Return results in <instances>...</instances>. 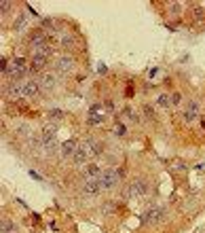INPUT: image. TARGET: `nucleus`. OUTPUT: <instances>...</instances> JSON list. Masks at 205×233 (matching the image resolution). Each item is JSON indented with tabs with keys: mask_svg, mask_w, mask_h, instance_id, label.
Segmentation results:
<instances>
[{
	"mask_svg": "<svg viewBox=\"0 0 205 233\" xmlns=\"http://www.w3.org/2000/svg\"><path fill=\"white\" fill-rule=\"evenodd\" d=\"M26 72H30V66H28V62L23 59V57H15L13 62H11V66H9V72H6V76L13 81V83H17Z\"/></svg>",
	"mask_w": 205,
	"mask_h": 233,
	"instance_id": "obj_2",
	"label": "nucleus"
},
{
	"mask_svg": "<svg viewBox=\"0 0 205 233\" xmlns=\"http://www.w3.org/2000/svg\"><path fill=\"white\" fill-rule=\"evenodd\" d=\"M44 66H47V57L32 55V59H30V72H42Z\"/></svg>",
	"mask_w": 205,
	"mask_h": 233,
	"instance_id": "obj_10",
	"label": "nucleus"
},
{
	"mask_svg": "<svg viewBox=\"0 0 205 233\" xmlns=\"http://www.w3.org/2000/svg\"><path fill=\"white\" fill-rule=\"evenodd\" d=\"M148 193V182L146 180H133L131 185L127 186V197L129 199H140V197H144Z\"/></svg>",
	"mask_w": 205,
	"mask_h": 233,
	"instance_id": "obj_3",
	"label": "nucleus"
},
{
	"mask_svg": "<svg viewBox=\"0 0 205 233\" xmlns=\"http://www.w3.org/2000/svg\"><path fill=\"white\" fill-rule=\"evenodd\" d=\"M23 23H26V15H23V13H21V15H19V17H17V21H15V30H17V28H21V26H23Z\"/></svg>",
	"mask_w": 205,
	"mask_h": 233,
	"instance_id": "obj_26",
	"label": "nucleus"
},
{
	"mask_svg": "<svg viewBox=\"0 0 205 233\" xmlns=\"http://www.w3.org/2000/svg\"><path fill=\"white\" fill-rule=\"evenodd\" d=\"M38 91H40L38 81H26L23 83V95L26 97H34V95H38Z\"/></svg>",
	"mask_w": 205,
	"mask_h": 233,
	"instance_id": "obj_11",
	"label": "nucleus"
},
{
	"mask_svg": "<svg viewBox=\"0 0 205 233\" xmlns=\"http://www.w3.org/2000/svg\"><path fill=\"white\" fill-rule=\"evenodd\" d=\"M15 231V225L11 221H2V233H13Z\"/></svg>",
	"mask_w": 205,
	"mask_h": 233,
	"instance_id": "obj_22",
	"label": "nucleus"
},
{
	"mask_svg": "<svg viewBox=\"0 0 205 233\" xmlns=\"http://www.w3.org/2000/svg\"><path fill=\"white\" fill-rule=\"evenodd\" d=\"M123 178H125V170H123V168H119V170L108 168L106 172H102V176H99L97 180H99L102 191H110V189H114V186L119 185Z\"/></svg>",
	"mask_w": 205,
	"mask_h": 233,
	"instance_id": "obj_1",
	"label": "nucleus"
},
{
	"mask_svg": "<svg viewBox=\"0 0 205 233\" xmlns=\"http://www.w3.org/2000/svg\"><path fill=\"white\" fill-rule=\"evenodd\" d=\"M85 144H87V150H89V155H93V157H97V155H102V153H104V144H102V142L87 140Z\"/></svg>",
	"mask_w": 205,
	"mask_h": 233,
	"instance_id": "obj_13",
	"label": "nucleus"
},
{
	"mask_svg": "<svg viewBox=\"0 0 205 233\" xmlns=\"http://www.w3.org/2000/svg\"><path fill=\"white\" fill-rule=\"evenodd\" d=\"M30 176H32L34 180H42V176L38 174V172H34V170H30Z\"/></svg>",
	"mask_w": 205,
	"mask_h": 233,
	"instance_id": "obj_29",
	"label": "nucleus"
},
{
	"mask_svg": "<svg viewBox=\"0 0 205 233\" xmlns=\"http://www.w3.org/2000/svg\"><path fill=\"white\" fill-rule=\"evenodd\" d=\"M38 85H40V89H53L55 87V76L53 74H44L38 81Z\"/></svg>",
	"mask_w": 205,
	"mask_h": 233,
	"instance_id": "obj_16",
	"label": "nucleus"
},
{
	"mask_svg": "<svg viewBox=\"0 0 205 233\" xmlns=\"http://www.w3.org/2000/svg\"><path fill=\"white\" fill-rule=\"evenodd\" d=\"M125 132H127V127H125L123 123H116V125H114V134H116V136H125Z\"/></svg>",
	"mask_w": 205,
	"mask_h": 233,
	"instance_id": "obj_23",
	"label": "nucleus"
},
{
	"mask_svg": "<svg viewBox=\"0 0 205 233\" xmlns=\"http://www.w3.org/2000/svg\"><path fill=\"white\" fill-rule=\"evenodd\" d=\"M11 6H13L11 2H2V4H0V11H2V15H4L6 11H11Z\"/></svg>",
	"mask_w": 205,
	"mask_h": 233,
	"instance_id": "obj_28",
	"label": "nucleus"
},
{
	"mask_svg": "<svg viewBox=\"0 0 205 233\" xmlns=\"http://www.w3.org/2000/svg\"><path fill=\"white\" fill-rule=\"evenodd\" d=\"M76 148H78V144H76L74 140H66V142L61 144V155H64V157H72V155L76 153Z\"/></svg>",
	"mask_w": 205,
	"mask_h": 233,
	"instance_id": "obj_14",
	"label": "nucleus"
},
{
	"mask_svg": "<svg viewBox=\"0 0 205 233\" xmlns=\"http://www.w3.org/2000/svg\"><path fill=\"white\" fill-rule=\"evenodd\" d=\"M104 121H106V115H99V112H89V117H87V123L89 125H99Z\"/></svg>",
	"mask_w": 205,
	"mask_h": 233,
	"instance_id": "obj_17",
	"label": "nucleus"
},
{
	"mask_svg": "<svg viewBox=\"0 0 205 233\" xmlns=\"http://www.w3.org/2000/svg\"><path fill=\"white\" fill-rule=\"evenodd\" d=\"M61 117H64V112H61L59 108H53V110H49V119H51V121H59Z\"/></svg>",
	"mask_w": 205,
	"mask_h": 233,
	"instance_id": "obj_21",
	"label": "nucleus"
},
{
	"mask_svg": "<svg viewBox=\"0 0 205 233\" xmlns=\"http://www.w3.org/2000/svg\"><path fill=\"white\" fill-rule=\"evenodd\" d=\"M99 193H102V186H99L97 178H85V182H82V195L85 197H97Z\"/></svg>",
	"mask_w": 205,
	"mask_h": 233,
	"instance_id": "obj_4",
	"label": "nucleus"
},
{
	"mask_svg": "<svg viewBox=\"0 0 205 233\" xmlns=\"http://www.w3.org/2000/svg\"><path fill=\"white\" fill-rule=\"evenodd\" d=\"M87 161H89V150H87V144L82 142V144H78L76 153L72 155V163L74 165H87Z\"/></svg>",
	"mask_w": 205,
	"mask_h": 233,
	"instance_id": "obj_7",
	"label": "nucleus"
},
{
	"mask_svg": "<svg viewBox=\"0 0 205 233\" xmlns=\"http://www.w3.org/2000/svg\"><path fill=\"white\" fill-rule=\"evenodd\" d=\"M74 68V59L72 57H61V59H57V64H55V70L57 72H70Z\"/></svg>",
	"mask_w": 205,
	"mask_h": 233,
	"instance_id": "obj_12",
	"label": "nucleus"
},
{
	"mask_svg": "<svg viewBox=\"0 0 205 233\" xmlns=\"http://www.w3.org/2000/svg\"><path fill=\"white\" fill-rule=\"evenodd\" d=\"M190 11H193V17H195V19H201V17L205 15L203 6H201V4H197V2H193V4H190Z\"/></svg>",
	"mask_w": 205,
	"mask_h": 233,
	"instance_id": "obj_18",
	"label": "nucleus"
},
{
	"mask_svg": "<svg viewBox=\"0 0 205 233\" xmlns=\"http://www.w3.org/2000/svg\"><path fill=\"white\" fill-rule=\"evenodd\" d=\"M169 100H171V104H173V106H178V104L182 102V95L175 91V93H171V95H169Z\"/></svg>",
	"mask_w": 205,
	"mask_h": 233,
	"instance_id": "obj_24",
	"label": "nucleus"
},
{
	"mask_svg": "<svg viewBox=\"0 0 205 233\" xmlns=\"http://www.w3.org/2000/svg\"><path fill=\"white\" fill-rule=\"evenodd\" d=\"M144 115H146L148 119H155V110H152V106H144Z\"/></svg>",
	"mask_w": 205,
	"mask_h": 233,
	"instance_id": "obj_27",
	"label": "nucleus"
},
{
	"mask_svg": "<svg viewBox=\"0 0 205 233\" xmlns=\"http://www.w3.org/2000/svg\"><path fill=\"white\" fill-rule=\"evenodd\" d=\"M2 93L9 97V100H17V97H21L23 95V85H19V83H13V81H9V85L2 89Z\"/></svg>",
	"mask_w": 205,
	"mask_h": 233,
	"instance_id": "obj_6",
	"label": "nucleus"
},
{
	"mask_svg": "<svg viewBox=\"0 0 205 233\" xmlns=\"http://www.w3.org/2000/svg\"><path fill=\"white\" fill-rule=\"evenodd\" d=\"M161 214H163V210H161V208H152V210H148V212L142 216V223H144V225H146V223H152V221H157Z\"/></svg>",
	"mask_w": 205,
	"mask_h": 233,
	"instance_id": "obj_15",
	"label": "nucleus"
},
{
	"mask_svg": "<svg viewBox=\"0 0 205 233\" xmlns=\"http://www.w3.org/2000/svg\"><path fill=\"white\" fill-rule=\"evenodd\" d=\"M123 112H125V117H129L131 121H140V117H137V115H135V112H133L131 108H125Z\"/></svg>",
	"mask_w": 205,
	"mask_h": 233,
	"instance_id": "obj_25",
	"label": "nucleus"
},
{
	"mask_svg": "<svg viewBox=\"0 0 205 233\" xmlns=\"http://www.w3.org/2000/svg\"><path fill=\"white\" fill-rule=\"evenodd\" d=\"M82 176H85V178H99V176H102V168H99L97 163H87V165L82 168Z\"/></svg>",
	"mask_w": 205,
	"mask_h": 233,
	"instance_id": "obj_9",
	"label": "nucleus"
},
{
	"mask_svg": "<svg viewBox=\"0 0 205 233\" xmlns=\"http://www.w3.org/2000/svg\"><path fill=\"white\" fill-rule=\"evenodd\" d=\"M32 51H34V55L49 57V55H53V53H55V47H51L49 41H44V43H40V45H34V47H32Z\"/></svg>",
	"mask_w": 205,
	"mask_h": 233,
	"instance_id": "obj_8",
	"label": "nucleus"
},
{
	"mask_svg": "<svg viewBox=\"0 0 205 233\" xmlns=\"http://www.w3.org/2000/svg\"><path fill=\"white\" fill-rule=\"evenodd\" d=\"M157 104H159V106H165V108H167V106H171V100H169V95L161 93V95L157 97Z\"/></svg>",
	"mask_w": 205,
	"mask_h": 233,
	"instance_id": "obj_20",
	"label": "nucleus"
},
{
	"mask_svg": "<svg viewBox=\"0 0 205 233\" xmlns=\"http://www.w3.org/2000/svg\"><path fill=\"white\" fill-rule=\"evenodd\" d=\"M104 106H106V110H112V108H114V106H112V102H110V100H106V102H104Z\"/></svg>",
	"mask_w": 205,
	"mask_h": 233,
	"instance_id": "obj_30",
	"label": "nucleus"
},
{
	"mask_svg": "<svg viewBox=\"0 0 205 233\" xmlns=\"http://www.w3.org/2000/svg\"><path fill=\"white\" fill-rule=\"evenodd\" d=\"M182 117H184V121H186V123L197 121V119H199V102H197V100H190V102L186 104V108H184Z\"/></svg>",
	"mask_w": 205,
	"mask_h": 233,
	"instance_id": "obj_5",
	"label": "nucleus"
},
{
	"mask_svg": "<svg viewBox=\"0 0 205 233\" xmlns=\"http://www.w3.org/2000/svg\"><path fill=\"white\" fill-rule=\"evenodd\" d=\"M61 47H64V49H72V47H74V36H72V34H64V36H61Z\"/></svg>",
	"mask_w": 205,
	"mask_h": 233,
	"instance_id": "obj_19",
	"label": "nucleus"
}]
</instances>
